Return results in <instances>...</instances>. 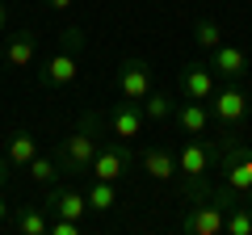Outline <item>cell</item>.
<instances>
[{
	"mask_svg": "<svg viewBox=\"0 0 252 235\" xmlns=\"http://www.w3.org/2000/svg\"><path fill=\"white\" fill-rule=\"evenodd\" d=\"M26 172L34 176L38 185H55L59 181V160H55V155H34V160L26 164Z\"/></svg>",
	"mask_w": 252,
	"mask_h": 235,
	"instance_id": "22",
	"label": "cell"
},
{
	"mask_svg": "<svg viewBox=\"0 0 252 235\" xmlns=\"http://www.w3.org/2000/svg\"><path fill=\"white\" fill-rule=\"evenodd\" d=\"M13 231L17 235H51V218L38 206H21L17 214H13Z\"/></svg>",
	"mask_w": 252,
	"mask_h": 235,
	"instance_id": "17",
	"label": "cell"
},
{
	"mask_svg": "<svg viewBox=\"0 0 252 235\" xmlns=\"http://www.w3.org/2000/svg\"><path fill=\"white\" fill-rule=\"evenodd\" d=\"M223 38L227 34H223V26H219L215 17H198V21H193V42H198L202 51H215Z\"/></svg>",
	"mask_w": 252,
	"mask_h": 235,
	"instance_id": "20",
	"label": "cell"
},
{
	"mask_svg": "<svg viewBox=\"0 0 252 235\" xmlns=\"http://www.w3.org/2000/svg\"><path fill=\"white\" fill-rule=\"evenodd\" d=\"M248 109H252V97H248V88H244L240 80H227L223 88H215V97H210V118H215L219 130H223L219 139L240 135V126L248 122Z\"/></svg>",
	"mask_w": 252,
	"mask_h": 235,
	"instance_id": "4",
	"label": "cell"
},
{
	"mask_svg": "<svg viewBox=\"0 0 252 235\" xmlns=\"http://www.w3.org/2000/svg\"><path fill=\"white\" fill-rule=\"evenodd\" d=\"M4 26H9V9H4V0H0V34H4Z\"/></svg>",
	"mask_w": 252,
	"mask_h": 235,
	"instance_id": "26",
	"label": "cell"
},
{
	"mask_svg": "<svg viewBox=\"0 0 252 235\" xmlns=\"http://www.w3.org/2000/svg\"><path fill=\"white\" fill-rule=\"evenodd\" d=\"M4 181H9V172H4V164H0V189H4Z\"/></svg>",
	"mask_w": 252,
	"mask_h": 235,
	"instance_id": "27",
	"label": "cell"
},
{
	"mask_svg": "<svg viewBox=\"0 0 252 235\" xmlns=\"http://www.w3.org/2000/svg\"><path fill=\"white\" fill-rule=\"evenodd\" d=\"M244 202H248V210H252V189H248V198H244Z\"/></svg>",
	"mask_w": 252,
	"mask_h": 235,
	"instance_id": "28",
	"label": "cell"
},
{
	"mask_svg": "<svg viewBox=\"0 0 252 235\" xmlns=\"http://www.w3.org/2000/svg\"><path fill=\"white\" fill-rule=\"evenodd\" d=\"M0 67H4V46H0Z\"/></svg>",
	"mask_w": 252,
	"mask_h": 235,
	"instance_id": "29",
	"label": "cell"
},
{
	"mask_svg": "<svg viewBox=\"0 0 252 235\" xmlns=\"http://www.w3.org/2000/svg\"><path fill=\"white\" fill-rule=\"evenodd\" d=\"M139 168L152 176V181H172L177 176V151H168V147H143L139 151Z\"/></svg>",
	"mask_w": 252,
	"mask_h": 235,
	"instance_id": "14",
	"label": "cell"
},
{
	"mask_svg": "<svg viewBox=\"0 0 252 235\" xmlns=\"http://www.w3.org/2000/svg\"><path fill=\"white\" fill-rule=\"evenodd\" d=\"M84 202H89V210H97V214H109V210L118 206V185L93 176V181L84 185Z\"/></svg>",
	"mask_w": 252,
	"mask_h": 235,
	"instance_id": "16",
	"label": "cell"
},
{
	"mask_svg": "<svg viewBox=\"0 0 252 235\" xmlns=\"http://www.w3.org/2000/svg\"><path fill=\"white\" fill-rule=\"evenodd\" d=\"M223 218H227V210L206 189V193H198V198L189 202L185 218H181V231L185 235H223Z\"/></svg>",
	"mask_w": 252,
	"mask_h": 235,
	"instance_id": "6",
	"label": "cell"
},
{
	"mask_svg": "<svg viewBox=\"0 0 252 235\" xmlns=\"http://www.w3.org/2000/svg\"><path fill=\"white\" fill-rule=\"evenodd\" d=\"M42 4H46V9H55V13H63V9H72L76 0H42Z\"/></svg>",
	"mask_w": 252,
	"mask_h": 235,
	"instance_id": "24",
	"label": "cell"
},
{
	"mask_svg": "<svg viewBox=\"0 0 252 235\" xmlns=\"http://www.w3.org/2000/svg\"><path fill=\"white\" fill-rule=\"evenodd\" d=\"M223 231L227 235H252V210H248V202H235V206L227 210Z\"/></svg>",
	"mask_w": 252,
	"mask_h": 235,
	"instance_id": "21",
	"label": "cell"
},
{
	"mask_svg": "<svg viewBox=\"0 0 252 235\" xmlns=\"http://www.w3.org/2000/svg\"><path fill=\"white\" fill-rule=\"evenodd\" d=\"M172 122H177V130L181 135H193V139H202L210 130V105L206 101H181L177 105V114H172Z\"/></svg>",
	"mask_w": 252,
	"mask_h": 235,
	"instance_id": "13",
	"label": "cell"
},
{
	"mask_svg": "<svg viewBox=\"0 0 252 235\" xmlns=\"http://www.w3.org/2000/svg\"><path fill=\"white\" fill-rule=\"evenodd\" d=\"M101 139H105V114H101V109L80 114V126H76L67 139H59V147H55V160H59L63 176H89Z\"/></svg>",
	"mask_w": 252,
	"mask_h": 235,
	"instance_id": "1",
	"label": "cell"
},
{
	"mask_svg": "<svg viewBox=\"0 0 252 235\" xmlns=\"http://www.w3.org/2000/svg\"><path fill=\"white\" fill-rule=\"evenodd\" d=\"M219 172H223V185L235 193V198H248L252 189V151L235 139V143H227L223 160H219Z\"/></svg>",
	"mask_w": 252,
	"mask_h": 235,
	"instance_id": "7",
	"label": "cell"
},
{
	"mask_svg": "<svg viewBox=\"0 0 252 235\" xmlns=\"http://www.w3.org/2000/svg\"><path fill=\"white\" fill-rule=\"evenodd\" d=\"M177 88H181L185 101H210L215 88H219V76L210 72L206 59H189V63H181V72H177Z\"/></svg>",
	"mask_w": 252,
	"mask_h": 235,
	"instance_id": "8",
	"label": "cell"
},
{
	"mask_svg": "<svg viewBox=\"0 0 252 235\" xmlns=\"http://www.w3.org/2000/svg\"><path fill=\"white\" fill-rule=\"evenodd\" d=\"M139 105H143V114H147V122H172V114H177V101H172V92H147L143 101H139Z\"/></svg>",
	"mask_w": 252,
	"mask_h": 235,
	"instance_id": "18",
	"label": "cell"
},
{
	"mask_svg": "<svg viewBox=\"0 0 252 235\" xmlns=\"http://www.w3.org/2000/svg\"><path fill=\"white\" fill-rule=\"evenodd\" d=\"M46 210H51V214H63V218L84 223V218H89L84 189H72V185H46Z\"/></svg>",
	"mask_w": 252,
	"mask_h": 235,
	"instance_id": "11",
	"label": "cell"
},
{
	"mask_svg": "<svg viewBox=\"0 0 252 235\" xmlns=\"http://www.w3.org/2000/svg\"><path fill=\"white\" fill-rule=\"evenodd\" d=\"M227 143H235V139H193V143H185L177 151V176H181V198L193 202L198 193H206V176L219 168V160H223Z\"/></svg>",
	"mask_w": 252,
	"mask_h": 235,
	"instance_id": "2",
	"label": "cell"
},
{
	"mask_svg": "<svg viewBox=\"0 0 252 235\" xmlns=\"http://www.w3.org/2000/svg\"><path fill=\"white\" fill-rule=\"evenodd\" d=\"M80 55H84V29L67 26L59 34V51L38 72V84L42 88H67V84H76V76H80Z\"/></svg>",
	"mask_w": 252,
	"mask_h": 235,
	"instance_id": "3",
	"label": "cell"
},
{
	"mask_svg": "<svg viewBox=\"0 0 252 235\" xmlns=\"http://www.w3.org/2000/svg\"><path fill=\"white\" fill-rule=\"evenodd\" d=\"M143 126H147V114H143V105H135V101H126V105H114L105 114V130L114 139H139L143 135Z\"/></svg>",
	"mask_w": 252,
	"mask_h": 235,
	"instance_id": "10",
	"label": "cell"
},
{
	"mask_svg": "<svg viewBox=\"0 0 252 235\" xmlns=\"http://www.w3.org/2000/svg\"><path fill=\"white\" fill-rule=\"evenodd\" d=\"M130 164H135V151H130V143H118L114 135H105L97 143V155H93V172L89 176H97V181H126V172H130Z\"/></svg>",
	"mask_w": 252,
	"mask_h": 235,
	"instance_id": "5",
	"label": "cell"
},
{
	"mask_svg": "<svg viewBox=\"0 0 252 235\" xmlns=\"http://www.w3.org/2000/svg\"><path fill=\"white\" fill-rule=\"evenodd\" d=\"M38 55V38L30 34V29H21V34H13L9 42H4V63L9 67H30Z\"/></svg>",
	"mask_w": 252,
	"mask_h": 235,
	"instance_id": "15",
	"label": "cell"
},
{
	"mask_svg": "<svg viewBox=\"0 0 252 235\" xmlns=\"http://www.w3.org/2000/svg\"><path fill=\"white\" fill-rule=\"evenodd\" d=\"M34 155H38V139L30 135V130H13L9 135V164L13 168H26Z\"/></svg>",
	"mask_w": 252,
	"mask_h": 235,
	"instance_id": "19",
	"label": "cell"
},
{
	"mask_svg": "<svg viewBox=\"0 0 252 235\" xmlns=\"http://www.w3.org/2000/svg\"><path fill=\"white\" fill-rule=\"evenodd\" d=\"M206 63L215 76H223V80H244L248 76V55L240 51V46L231 42H219L215 51H206Z\"/></svg>",
	"mask_w": 252,
	"mask_h": 235,
	"instance_id": "12",
	"label": "cell"
},
{
	"mask_svg": "<svg viewBox=\"0 0 252 235\" xmlns=\"http://www.w3.org/2000/svg\"><path fill=\"white\" fill-rule=\"evenodd\" d=\"M114 88L122 92V101H135L139 105L152 92V67H147V59H139V55L122 59L118 63V76H114Z\"/></svg>",
	"mask_w": 252,
	"mask_h": 235,
	"instance_id": "9",
	"label": "cell"
},
{
	"mask_svg": "<svg viewBox=\"0 0 252 235\" xmlns=\"http://www.w3.org/2000/svg\"><path fill=\"white\" fill-rule=\"evenodd\" d=\"M80 231H84V223H76V218H63V214L51 218V235H80Z\"/></svg>",
	"mask_w": 252,
	"mask_h": 235,
	"instance_id": "23",
	"label": "cell"
},
{
	"mask_svg": "<svg viewBox=\"0 0 252 235\" xmlns=\"http://www.w3.org/2000/svg\"><path fill=\"white\" fill-rule=\"evenodd\" d=\"M9 214H13V206H9V202H4V198H0V227L9 223Z\"/></svg>",
	"mask_w": 252,
	"mask_h": 235,
	"instance_id": "25",
	"label": "cell"
}]
</instances>
